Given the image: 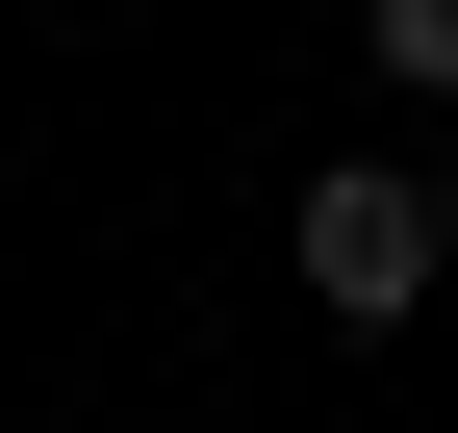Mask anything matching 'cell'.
<instances>
[{
  "label": "cell",
  "instance_id": "6da1fadb",
  "mask_svg": "<svg viewBox=\"0 0 458 433\" xmlns=\"http://www.w3.org/2000/svg\"><path fill=\"white\" fill-rule=\"evenodd\" d=\"M280 281H306L331 332H408V306L458 281V179H408V153H331V179L280 204Z\"/></svg>",
  "mask_w": 458,
  "mask_h": 433
},
{
  "label": "cell",
  "instance_id": "7a4b0ae2",
  "mask_svg": "<svg viewBox=\"0 0 458 433\" xmlns=\"http://www.w3.org/2000/svg\"><path fill=\"white\" fill-rule=\"evenodd\" d=\"M357 51H382L408 102H458V0H357Z\"/></svg>",
  "mask_w": 458,
  "mask_h": 433
},
{
  "label": "cell",
  "instance_id": "3957f363",
  "mask_svg": "<svg viewBox=\"0 0 458 433\" xmlns=\"http://www.w3.org/2000/svg\"><path fill=\"white\" fill-rule=\"evenodd\" d=\"M0 26H26V0H0Z\"/></svg>",
  "mask_w": 458,
  "mask_h": 433
}]
</instances>
